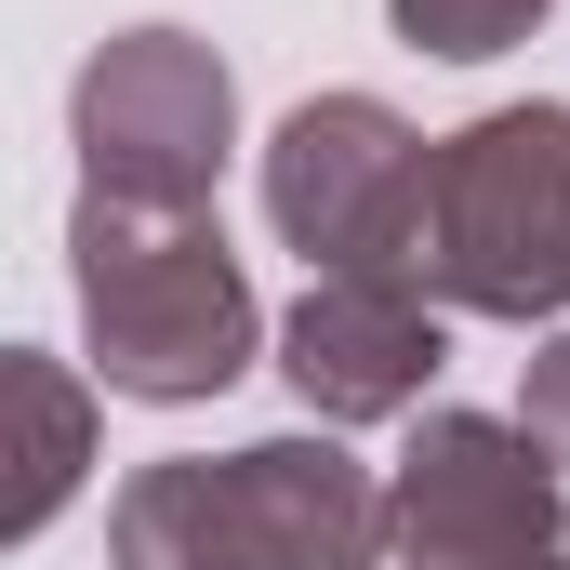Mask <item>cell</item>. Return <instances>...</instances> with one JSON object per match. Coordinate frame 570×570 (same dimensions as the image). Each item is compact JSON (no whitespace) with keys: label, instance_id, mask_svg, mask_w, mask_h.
<instances>
[{"label":"cell","instance_id":"6da1fadb","mask_svg":"<svg viewBox=\"0 0 570 570\" xmlns=\"http://www.w3.org/2000/svg\"><path fill=\"white\" fill-rule=\"evenodd\" d=\"M120 570H385V478L332 438H239L134 464L107 504Z\"/></svg>","mask_w":570,"mask_h":570},{"label":"cell","instance_id":"7a4b0ae2","mask_svg":"<svg viewBox=\"0 0 570 570\" xmlns=\"http://www.w3.org/2000/svg\"><path fill=\"white\" fill-rule=\"evenodd\" d=\"M67 266H80V332L107 399H226L253 372V279L226 253L213 213H134V199H80L67 213Z\"/></svg>","mask_w":570,"mask_h":570},{"label":"cell","instance_id":"3957f363","mask_svg":"<svg viewBox=\"0 0 570 570\" xmlns=\"http://www.w3.org/2000/svg\"><path fill=\"white\" fill-rule=\"evenodd\" d=\"M425 292L464 318H570V107H491L438 134Z\"/></svg>","mask_w":570,"mask_h":570},{"label":"cell","instance_id":"277c9868","mask_svg":"<svg viewBox=\"0 0 570 570\" xmlns=\"http://www.w3.org/2000/svg\"><path fill=\"white\" fill-rule=\"evenodd\" d=\"M425 186L438 146L385 94H318L266 134V226L318 279H425Z\"/></svg>","mask_w":570,"mask_h":570},{"label":"cell","instance_id":"5b68a950","mask_svg":"<svg viewBox=\"0 0 570 570\" xmlns=\"http://www.w3.org/2000/svg\"><path fill=\"white\" fill-rule=\"evenodd\" d=\"M67 134H80V199L213 213V173L239 146V80L199 27H120V40H94Z\"/></svg>","mask_w":570,"mask_h":570},{"label":"cell","instance_id":"8992f818","mask_svg":"<svg viewBox=\"0 0 570 570\" xmlns=\"http://www.w3.org/2000/svg\"><path fill=\"white\" fill-rule=\"evenodd\" d=\"M385 558L399 570H570V504L531 425L425 412L385 478Z\"/></svg>","mask_w":570,"mask_h":570},{"label":"cell","instance_id":"52a82bcc","mask_svg":"<svg viewBox=\"0 0 570 570\" xmlns=\"http://www.w3.org/2000/svg\"><path fill=\"white\" fill-rule=\"evenodd\" d=\"M451 318L425 279H305V305L279 318V372L318 425H399L425 412Z\"/></svg>","mask_w":570,"mask_h":570},{"label":"cell","instance_id":"ba28073f","mask_svg":"<svg viewBox=\"0 0 570 570\" xmlns=\"http://www.w3.org/2000/svg\"><path fill=\"white\" fill-rule=\"evenodd\" d=\"M0 399H13V491H0V531H13V544H40V531H53V504H67V491H80V464H94V385H80L67 358L13 345V358H0Z\"/></svg>","mask_w":570,"mask_h":570},{"label":"cell","instance_id":"9c48e42d","mask_svg":"<svg viewBox=\"0 0 570 570\" xmlns=\"http://www.w3.org/2000/svg\"><path fill=\"white\" fill-rule=\"evenodd\" d=\"M385 13H399V40L438 53V67H491V53H504V40H531L558 0H385Z\"/></svg>","mask_w":570,"mask_h":570},{"label":"cell","instance_id":"30bf717a","mask_svg":"<svg viewBox=\"0 0 570 570\" xmlns=\"http://www.w3.org/2000/svg\"><path fill=\"white\" fill-rule=\"evenodd\" d=\"M518 425H531V451H544V464L570 478V332L544 345V358H531V385H518Z\"/></svg>","mask_w":570,"mask_h":570}]
</instances>
